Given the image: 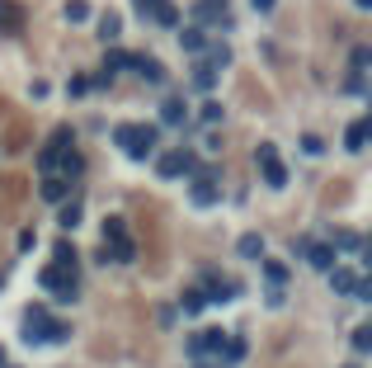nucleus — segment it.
<instances>
[{"mask_svg":"<svg viewBox=\"0 0 372 368\" xmlns=\"http://www.w3.org/2000/svg\"><path fill=\"white\" fill-rule=\"evenodd\" d=\"M184 312H203V293H184Z\"/></svg>","mask_w":372,"mask_h":368,"instance_id":"obj_31","label":"nucleus"},{"mask_svg":"<svg viewBox=\"0 0 372 368\" xmlns=\"http://www.w3.org/2000/svg\"><path fill=\"white\" fill-rule=\"evenodd\" d=\"M325 274H330V288L340 293V297H349V293H353V284H358V274H353V269H349V264H330V269H325Z\"/></svg>","mask_w":372,"mask_h":368,"instance_id":"obj_12","label":"nucleus"},{"mask_svg":"<svg viewBox=\"0 0 372 368\" xmlns=\"http://www.w3.org/2000/svg\"><path fill=\"white\" fill-rule=\"evenodd\" d=\"M222 340H226V331H222V326H213V331H198V335L188 340V354H193V359H208V354H217V349H222Z\"/></svg>","mask_w":372,"mask_h":368,"instance_id":"obj_11","label":"nucleus"},{"mask_svg":"<svg viewBox=\"0 0 372 368\" xmlns=\"http://www.w3.org/2000/svg\"><path fill=\"white\" fill-rule=\"evenodd\" d=\"M52 250H57V264H71V269H76V246H71V241H57Z\"/></svg>","mask_w":372,"mask_h":368,"instance_id":"obj_25","label":"nucleus"},{"mask_svg":"<svg viewBox=\"0 0 372 368\" xmlns=\"http://www.w3.org/2000/svg\"><path fill=\"white\" fill-rule=\"evenodd\" d=\"M66 189H71L66 175H48V180H43V199H48V203H61V199H66Z\"/></svg>","mask_w":372,"mask_h":368,"instance_id":"obj_19","label":"nucleus"},{"mask_svg":"<svg viewBox=\"0 0 372 368\" xmlns=\"http://www.w3.org/2000/svg\"><path fill=\"white\" fill-rule=\"evenodd\" d=\"M302 151H306V156H320V151H325V142H320L316 132H306V137H302Z\"/></svg>","mask_w":372,"mask_h":368,"instance_id":"obj_28","label":"nucleus"},{"mask_svg":"<svg viewBox=\"0 0 372 368\" xmlns=\"http://www.w3.org/2000/svg\"><path fill=\"white\" fill-rule=\"evenodd\" d=\"M188 199H193L198 208H213L217 199H222V189H217V175H213V170H198V175H193V184H188Z\"/></svg>","mask_w":372,"mask_h":368,"instance_id":"obj_9","label":"nucleus"},{"mask_svg":"<svg viewBox=\"0 0 372 368\" xmlns=\"http://www.w3.org/2000/svg\"><path fill=\"white\" fill-rule=\"evenodd\" d=\"M118 33H123V19H118V15H104V19H99V38H104V43H113Z\"/></svg>","mask_w":372,"mask_h":368,"instance_id":"obj_24","label":"nucleus"},{"mask_svg":"<svg viewBox=\"0 0 372 368\" xmlns=\"http://www.w3.org/2000/svg\"><path fill=\"white\" fill-rule=\"evenodd\" d=\"M255 160H260V170H264L268 189H283V184H288V170H283V160H278V151H273V142H260Z\"/></svg>","mask_w":372,"mask_h":368,"instance_id":"obj_7","label":"nucleus"},{"mask_svg":"<svg viewBox=\"0 0 372 368\" xmlns=\"http://www.w3.org/2000/svg\"><path fill=\"white\" fill-rule=\"evenodd\" d=\"M193 19L203 28H231V0H198Z\"/></svg>","mask_w":372,"mask_h":368,"instance_id":"obj_6","label":"nucleus"},{"mask_svg":"<svg viewBox=\"0 0 372 368\" xmlns=\"http://www.w3.org/2000/svg\"><path fill=\"white\" fill-rule=\"evenodd\" d=\"M363 142H368V118H353L344 132V147L349 151H363Z\"/></svg>","mask_w":372,"mask_h":368,"instance_id":"obj_20","label":"nucleus"},{"mask_svg":"<svg viewBox=\"0 0 372 368\" xmlns=\"http://www.w3.org/2000/svg\"><path fill=\"white\" fill-rule=\"evenodd\" d=\"M19 24H24V10L14 0H0V33H14Z\"/></svg>","mask_w":372,"mask_h":368,"instance_id":"obj_17","label":"nucleus"},{"mask_svg":"<svg viewBox=\"0 0 372 368\" xmlns=\"http://www.w3.org/2000/svg\"><path fill=\"white\" fill-rule=\"evenodd\" d=\"M66 19H71V24L90 19V5H85V0H71V5H66Z\"/></svg>","mask_w":372,"mask_h":368,"instance_id":"obj_26","label":"nucleus"},{"mask_svg":"<svg viewBox=\"0 0 372 368\" xmlns=\"http://www.w3.org/2000/svg\"><path fill=\"white\" fill-rule=\"evenodd\" d=\"M38 284H43V288L52 293L57 302H76V293H80V284H76V269H71V264H48V269H43V274H38Z\"/></svg>","mask_w":372,"mask_h":368,"instance_id":"obj_3","label":"nucleus"},{"mask_svg":"<svg viewBox=\"0 0 372 368\" xmlns=\"http://www.w3.org/2000/svg\"><path fill=\"white\" fill-rule=\"evenodd\" d=\"M160 123L184 128V123H188V104H184V100H165V104H160Z\"/></svg>","mask_w":372,"mask_h":368,"instance_id":"obj_15","label":"nucleus"},{"mask_svg":"<svg viewBox=\"0 0 372 368\" xmlns=\"http://www.w3.org/2000/svg\"><path fill=\"white\" fill-rule=\"evenodd\" d=\"M250 5H255L260 15H268V10H273V0H250Z\"/></svg>","mask_w":372,"mask_h":368,"instance_id":"obj_32","label":"nucleus"},{"mask_svg":"<svg viewBox=\"0 0 372 368\" xmlns=\"http://www.w3.org/2000/svg\"><path fill=\"white\" fill-rule=\"evenodd\" d=\"M128 66H133L141 80H151V85H160V80H165V66H160L156 57H137V53H133V57H128Z\"/></svg>","mask_w":372,"mask_h":368,"instance_id":"obj_13","label":"nucleus"},{"mask_svg":"<svg viewBox=\"0 0 372 368\" xmlns=\"http://www.w3.org/2000/svg\"><path fill=\"white\" fill-rule=\"evenodd\" d=\"M179 43H184V53H203V48H208V33H203V24L184 28V33H179Z\"/></svg>","mask_w":372,"mask_h":368,"instance_id":"obj_21","label":"nucleus"},{"mask_svg":"<svg viewBox=\"0 0 372 368\" xmlns=\"http://www.w3.org/2000/svg\"><path fill=\"white\" fill-rule=\"evenodd\" d=\"M203 123H222V104L208 100V104H203Z\"/></svg>","mask_w":372,"mask_h":368,"instance_id":"obj_30","label":"nucleus"},{"mask_svg":"<svg viewBox=\"0 0 372 368\" xmlns=\"http://www.w3.org/2000/svg\"><path fill=\"white\" fill-rule=\"evenodd\" d=\"M61 227H66V232L80 227V208H76V203H66V208H61Z\"/></svg>","mask_w":372,"mask_h":368,"instance_id":"obj_29","label":"nucleus"},{"mask_svg":"<svg viewBox=\"0 0 372 368\" xmlns=\"http://www.w3.org/2000/svg\"><path fill=\"white\" fill-rule=\"evenodd\" d=\"M5 368H10V364H5Z\"/></svg>","mask_w":372,"mask_h":368,"instance_id":"obj_35","label":"nucleus"},{"mask_svg":"<svg viewBox=\"0 0 372 368\" xmlns=\"http://www.w3.org/2000/svg\"><path fill=\"white\" fill-rule=\"evenodd\" d=\"M203 284H208V293H203V302H231L240 293V284H231V279H222L217 269H203Z\"/></svg>","mask_w":372,"mask_h":368,"instance_id":"obj_10","label":"nucleus"},{"mask_svg":"<svg viewBox=\"0 0 372 368\" xmlns=\"http://www.w3.org/2000/svg\"><path fill=\"white\" fill-rule=\"evenodd\" d=\"M193 165H198V160H193V151H184V147H179V151H165V156L156 160V175H160V180H179V175H188V170H193Z\"/></svg>","mask_w":372,"mask_h":368,"instance_id":"obj_8","label":"nucleus"},{"mask_svg":"<svg viewBox=\"0 0 372 368\" xmlns=\"http://www.w3.org/2000/svg\"><path fill=\"white\" fill-rule=\"evenodd\" d=\"M236 255H245V260H264V237L245 232V237L236 241Z\"/></svg>","mask_w":372,"mask_h":368,"instance_id":"obj_18","label":"nucleus"},{"mask_svg":"<svg viewBox=\"0 0 372 368\" xmlns=\"http://www.w3.org/2000/svg\"><path fill=\"white\" fill-rule=\"evenodd\" d=\"M193 85H198V90H213V85H217V66L198 62V66H193Z\"/></svg>","mask_w":372,"mask_h":368,"instance_id":"obj_22","label":"nucleus"},{"mask_svg":"<svg viewBox=\"0 0 372 368\" xmlns=\"http://www.w3.org/2000/svg\"><path fill=\"white\" fill-rule=\"evenodd\" d=\"M330 246H340V250H353V255H363V237H358V232H349V227H330Z\"/></svg>","mask_w":372,"mask_h":368,"instance_id":"obj_16","label":"nucleus"},{"mask_svg":"<svg viewBox=\"0 0 372 368\" xmlns=\"http://www.w3.org/2000/svg\"><path fill=\"white\" fill-rule=\"evenodd\" d=\"M264 279L273 284V288H283V284H288V264H278V260H264Z\"/></svg>","mask_w":372,"mask_h":368,"instance_id":"obj_23","label":"nucleus"},{"mask_svg":"<svg viewBox=\"0 0 372 368\" xmlns=\"http://www.w3.org/2000/svg\"><path fill=\"white\" fill-rule=\"evenodd\" d=\"M302 255L316 264V269H330V264H335V246H330V241H306V250H302Z\"/></svg>","mask_w":372,"mask_h":368,"instance_id":"obj_14","label":"nucleus"},{"mask_svg":"<svg viewBox=\"0 0 372 368\" xmlns=\"http://www.w3.org/2000/svg\"><path fill=\"white\" fill-rule=\"evenodd\" d=\"M104 260H118V264H133L137 260V246L128 237V227H123V217H108L104 222Z\"/></svg>","mask_w":372,"mask_h":368,"instance_id":"obj_4","label":"nucleus"},{"mask_svg":"<svg viewBox=\"0 0 372 368\" xmlns=\"http://www.w3.org/2000/svg\"><path fill=\"white\" fill-rule=\"evenodd\" d=\"M19 340L24 344H61V340H71V326H66V321H52L43 307H28Z\"/></svg>","mask_w":372,"mask_h":368,"instance_id":"obj_1","label":"nucleus"},{"mask_svg":"<svg viewBox=\"0 0 372 368\" xmlns=\"http://www.w3.org/2000/svg\"><path fill=\"white\" fill-rule=\"evenodd\" d=\"M353 349H358V354H368V349H372V331H368V326L353 331Z\"/></svg>","mask_w":372,"mask_h":368,"instance_id":"obj_27","label":"nucleus"},{"mask_svg":"<svg viewBox=\"0 0 372 368\" xmlns=\"http://www.w3.org/2000/svg\"><path fill=\"white\" fill-rule=\"evenodd\" d=\"M113 142L123 147V156L146 160V156H156L160 128H151V123H118V128H113Z\"/></svg>","mask_w":372,"mask_h":368,"instance_id":"obj_2","label":"nucleus"},{"mask_svg":"<svg viewBox=\"0 0 372 368\" xmlns=\"http://www.w3.org/2000/svg\"><path fill=\"white\" fill-rule=\"evenodd\" d=\"M353 5H358V10H368V5H372V0H353Z\"/></svg>","mask_w":372,"mask_h":368,"instance_id":"obj_33","label":"nucleus"},{"mask_svg":"<svg viewBox=\"0 0 372 368\" xmlns=\"http://www.w3.org/2000/svg\"><path fill=\"white\" fill-rule=\"evenodd\" d=\"M0 368H5V349H0Z\"/></svg>","mask_w":372,"mask_h":368,"instance_id":"obj_34","label":"nucleus"},{"mask_svg":"<svg viewBox=\"0 0 372 368\" xmlns=\"http://www.w3.org/2000/svg\"><path fill=\"white\" fill-rule=\"evenodd\" d=\"M133 10L146 19V24H160V28H175L179 24V10L170 0H133Z\"/></svg>","mask_w":372,"mask_h":368,"instance_id":"obj_5","label":"nucleus"}]
</instances>
